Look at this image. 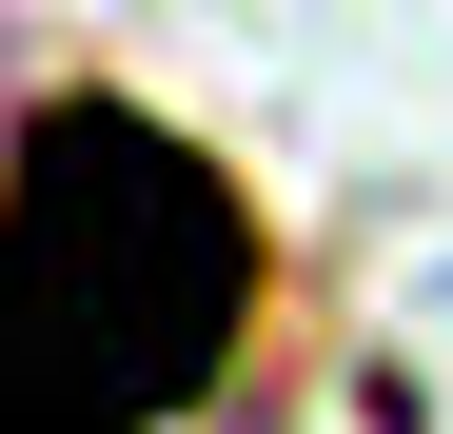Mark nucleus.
<instances>
[{"instance_id":"nucleus-1","label":"nucleus","mask_w":453,"mask_h":434,"mask_svg":"<svg viewBox=\"0 0 453 434\" xmlns=\"http://www.w3.org/2000/svg\"><path fill=\"white\" fill-rule=\"evenodd\" d=\"M257 217L138 99H40L0 138V434H178L237 376Z\"/></svg>"}]
</instances>
